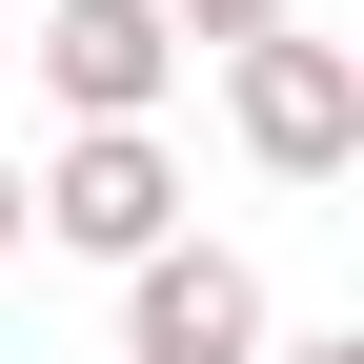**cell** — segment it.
<instances>
[{
    "label": "cell",
    "instance_id": "1",
    "mask_svg": "<svg viewBox=\"0 0 364 364\" xmlns=\"http://www.w3.org/2000/svg\"><path fill=\"white\" fill-rule=\"evenodd\" d=\"M223 122H243L263 182H344V162H364V41H324V21L223 41Z\"/></svg>",
    "mask_w": 364,
    "mask_h": 364
},
{
    "label": "cell",
    "instance_id": "2",
    "mask_svg": "<svg viewBox=\"0 0 364 364\" xmlns=\"http://www.w3.org/2000/svg\"><path fill=\"white\" fill-rule=\"evenodd\" d=\"M21 203H41V243H81V263H142V243H182V162H162V122H81V142L41 162Z\"/></svg>",
    "mask_w": 364,
    "mask_h": 364
},
{
    "label": "cell",
    "instance_id": "3",
    "mask_svg": "<svg viewBox=\"0 0 364 364\" xmlns=\"http://www.w3.org/2000/svg\"><path fill=\"white\" fill-rule=\"evenodd\" d=\"M263 263L243 243H142L122 263V364H263Z\"/></svg>",
    "mask_w": 364,
    "mask_h": 364
},
{
    "label": "cell",
    "instance_id": "4",
    "mask_svg": "<svg viewBox=\"0 0 364 364\" xmlns=\"http://www.w3.org/2000/svg\"><path fill=\"white\" fill-rule=\"evenodd\" d=\"M162 0H41V81H61V122H162Z\"/></svg>",
    "mask_w": 364,
    "mask_h": 364
},
{
    "label": "cell",
    "instance_id": "5",
    "mask_svg": "<svg viewBox=\"0 0 364 364\" xmlns=\"http://www.w3.org/2000/svg\"><path fill=\"white\" fill-rule=\"evenodd\" d=\"M304 0H162V41H284Z\"/></svg>",
    "mask_w": 364,
    "mask_h": 364
},
{
    "label": "cell",
    "instance_id": "6",
    "mask_svg": "<svg viewBox=\"0 0 364 364\" xmlns=\"http://www.w3.org/2000/svg\"><path fill=\"white\" fill-rule=\"evenodd\" d=\"M21 243H41V203H21V162H0V263H21Z\"/></svg>",
    "mask_w": 364,
    "mask_h": 364
},
{
    "label": "cell",
    "instance_id": "7",
    "mask_svg": "<svg viewBox=\"0 0 364 364\" xmlns=\"http://www.w3.org/2000/svg\"><path fill=\"white\" fill-rule=\"evenodd\" d=\"M263 364H364V324H324V344H263Z\"/></svg>",
    "mask_w": 364,
    "mask_h": 364
}]
</instances>
